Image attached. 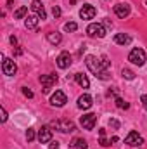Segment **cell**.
<instances>
[{
	"label": "cell",
	"mask_w": 147,
	"mask_h": 149,
	"mask_svg": "<svg viewBox=\"0 0 147 149\" xmlns=\"http://www.w3.org/2000/svg\"><path fill=\"white\" fill-rule=\"evenodd\" d=\"M85 64H87V68L95 74L97 78H101V80H107L109 78L107 68H109L111 63L107 57H102V61H99L95 56H87L85 57Z\"/></svg>",
	"instance_id": "6da1fadb"
},
{
	"label": "cell",
	"mask_w": 147,
	"mask_h": 149,
	"mask_svg": "<svg viewBox=\"0 0 147 149\" xmlns=\"http://www.w3.org/2000/svg\"><path fill=\"white\" fill-rule=\"evenodd\" d=\"M50 127L52 128H55V130H59V132H62V134H68V132H74L76 130V125H74L71 120H54L52 123H50Z\"/></svg>",
	"instance_id": "7a4b0ae2"
},
{
	"label": "cell",
	"mask_w": 147,
	"mask_h": 149,
	"mask_svg": "<svg viewBox=\"0 0 147 149\" xmlns=\"http://www.w3.org/2000/svg\"><path fill=\"white\" fill-rule=\"evenodd\" d=\"M128 61L135 66H144L146 64V50L144 49H133L130 54H128Z\"/></svg>",
	"instance_id": "3957f363"
},
{
	"label": "cell",
	"mask_w": 147,
	"mask_h": 149,
	"mask_svg": "<svg viewBox=\"0 0 147 149\" xmlns=\"http://www.w3.org/2000/svg\"><path fill=\"white\" fill-rule=\"evenodd\" d=\"M40 83L43 85V94H49L50 88L57 83V74H42L40 76Z\"/></svg>",
	"instance_id": "277c9868"
},
{
	"label": "cell",
	"mask_w": 147,
	"mask_h": 149,
	"mask_svg": "<svg viewBox=\"0 0 147 149\" xmlns=\"http://www.w3.org/2000/svg\"><path fill=\"white\" fill-rule=\"evenodd\" d=\"M95 123H97V114H94V113L83 114V116L80 118V125H81L85 130H92V128L95 127Z\"/></svg>",
	"instance_id": "5b68a950"
},
{
	"label": "cell",
	"mask_w": 147,
	"mask_h": 149,
	"mask_svg": "<svg viewBox=\"0 0 147 149\" xmlns=\"http://www.w3.org/2000/svg\"><path fill=\"white\" fill-rule=\"evenodd\" d=\"M66 102H68V97L62 90H55V94L50 95V104L55 106V108H62Z\"/></svg>",
	"instance_id": "8992f818"
},
{
	"label": "cell",
	"mask_w": 147,
	"mask_h": 149,
	"mask_svg": "<svg viewBox=\"0 0 147 149\" xmlns=\"http://www.w3.org/2000/svg\"><path fill=\"white\" fill-rule=\"evenodd\" d=\"M87 33H88L90 37L104 38V37H106V28H104L102 24H99V23H92V24H88V28H87Z\"/></svg>",
	"instance_id": "52a82bcc"
},
{
	"label": "cell",
	"mask_w": 147,
	"mask_h": 149,
	"mask_svg": "<svg viewBox=\"0 0 147 149\" xmlns=\"http://www.w3.org/2000/svg\"><path fill=\"white\" fill-rule=\"evenodd\" d=\"M95 14H97V9H95L94 5H90V3H85V5L80 9V17H81V19H94Z\"/></svg>",
	"instance_id": "ba28073f"
},
{
	"label": "cell",
	"mask_w": 147,
	"mask_h": 149,
	"mask_svg": "<svg viewBox=\"0 0 147 149\" xmlns=\"http://www.w3.org/2000/svg\"><path fill=\"white\" fill-rule=\"evenodd\" d=\"M125 144L137 148V146H142V144H144V139H142V137H140L137 132H130V134L125 137Z\"/></svg>",
	"instance_id": "9c48e42d"
},
{
	"label": "cell",
	"mask_w": 147,
	"mask_h": 149,
	"mask_svg": "<svg viewBox=\"0 0 147 149\" xmlns=\"http://www.w3.org/2000/svg\"><path fill=\"white\" fill-rule=\"evenodd\" d=\"M2 70H3V74H7V76H12V74H16V71H17V66H16V63H14L12 59H7V57H3Z\"/></svg>",
	"instance_id": "30bf717a"
},
{
	"label": "cell",
	"mask_w": 147,
	"mask_h": 149,
	"mask_svg": "<svg viewBox=\"0 0 147 149\" xmlns=\"http://www.w3.org/2000/svg\"><path fill=\"white\" fill-rule=\"evenodd\" d=\"M114 14L118 17H121V19L128 17L130 16V5L128 3H118V5H114Z\"/></svg>",
	"instance_id": "8fae6325"
},
{
	"label": "cell",
	"mask_w": 147,
	"mask_h": 149,
	"mask_svg": "<svg viewBox=\"0 0 147 149\" xmlns=\"http://www.w3.org/2000/svg\"><path fill=\"white\" fill-rule=\"evenodd\" d=\"M69 64H71V56H69V52H61L59 57H57V66H59L61 70H66V68H69Z\"/></svg>",
	"instance_id": "7c38bea8"
},
{
	"label": "cell",
	"mask_w": 147,
	"mask_h": 149,
	"mask_svg": "<svg viewBox=\"0 0 147 149\" xmlns=\"http://www.w3.org/2000/svg\"><path fill=\"white\" fill-rule=\"evenodd\" d=\"M38 141H40L42 144H47V142L52 141V132H50L49 127H42V128L38 130Z\"/></svg>",
	"instance_id": "4fadbf2b"
},
{
	"label": "cell",
	"mask_w": 147,
	"mask_h": 149,
	"mask_svg": "<svg viewBox=\"0 0 147 149\" xmlns=\"http://www.w3.org/2000/svg\"><path fill=\"white\" fill-rule=\"evenodd\" d=\"M31 9H33V12L37 14L40 19H47V12H45L43 3H42L40 0H33V2H31Z\"/></svg>",
	"instance_id": "5bb4252c"
},
{
	"label": "cell",
	"mask_w": 147,
	"mask_h": 149,
	"mask_svg": "<svg viewBox=\"0 0 147 149\" xmlns=\"http://www.w3.org/2000/svg\"><path fill=\"white\" fill-rule=\"evenodd\" d=\"M92 97L88 95V94H83V95H80L78 97V108L80 109H90L92 108Z\"/></svg>",
	"instance_id": "9a60e30c"
},
{
	"label": "cell",
	"mask_w": 147,
	"mask_h": 149,
	"mask_svg": "<svg viewBox=\"0 0 147 149\" xmlns=\"http://www.w3.org/2000/svg\"><path fill=\"white\" fill-rule=\"evenodd\" d=\"M114 43H118V45H128V43H132V37L126 35V33H116L114 35Z\"/></svg>",
	"instance_id": "2e32d148"
},
{
	"label": "cell",
	"mask_w": 147,
	"mask_h": 149,
	"mask_svg": "<svg viewBox=\"0 0 147 149\" xmlns=\"http://www.w3.org/2000/svg\"><path fill=\"white\" fill-rule=\"evenodd\" d=\"M69 148H71V149H87V148H88V144H87V141H85V139L76 137V139H73V141L69 142Z\"/></svg>",
	"instance_id": "e0dca14e"
},
{
	"label": "cell",
	"mask_w": 147,
	"mask_h": 149,
	"mask_svg": "<svg viewBox=\"0 0 147 149\" xmlns=\"http://www.w3.org/2000/svg\"><path fill=\"white\" fill-rule=\"evenodd\" d=\"M47 40H49V43H52V45H59V43L62 42V37H61V33H57V31H50V33H47Z\"/></svg>",
	"instance_id": "ac0fdd59"
},
{
	"label": "cell",
	"mask_w": 147,
	"mask_h": 149,
	"mask_svg": "<svg viewBox=\"0 0 147 149\" xmlns=\"http://www.w3.org/2000/svg\"><path fill=\"white\" fill-rule=\"evenodd\" d=\"M74 80H76V81H78V85H80V87H83V88H88V87H90V81H88L87 74L76 73V74H74Z\"/></svg>",
	"instance_id": "d6986e66"
},
{
	"label": "cell",
	"mask_w": 147,
	"mask_h": 149,
	"mask_svg": "<svg viewBox=\"0 0 147 149\" xmlns=\"http://www.w3.org/2000/svg\"><path fill=\"white\" fill-rule=\"evenodd\" d=\"M38 21H40V17H38L37 14H33V16H28V17H26V23H24V24H26L28 30H35L38 26Z\"/></svg>",
	"instance_id": "ffe728a7"
},
{
	"label": "cell",
	"mask_w": 147,
	"mask_h": 149,
	"mask_svg": "<svg viewBox=\"0 0 147 149\" xmlns=\"http://www.w3.org/2000/svg\"><path fill=\"white\" fill-rule=\"evenodd\" d=\"M26 14H28V7H26V5H23V7H19V9L14 12V17H16V19H23Z\"/></svg>",
	"instance_id": "44dd1931"
},
{
	"label": "cell",
	"mask_w": 147,
	"mask_h": 149,
	"mask_svg": "<svg viewBox=\"0 0 147 149\" xmlns=\"http://www.w3.org/2000/svg\"><path fill=\"white\" fill-rule=\"evenodd\" d=\"M116 106H118L119 109H128V108H130V104H128V102H125L121 97H116Z\"/></svg>",
	"instance_id": "7402d4cb"
},
{
	"label": "cell",
	"mask_w": 147,
	"mask_h": 149,
	"mask_svg": "<svg viewBox=\"0 0 147 149\" xmlns=\"http://www.w3.org/2000/svg\"><path fill=\"white\" fill-rule=\"evenodd\" d=\"M121 74H123V78H126V80H133V78H135V73L130 71V70H126V68L121 70Z\"/></svg>",
	"instance_id": "603a6c76"
},
{
	"label": "cell",
	"mask_w": 147,
	"mask_h": 149,
	"mask_svg": "<svg viewBox=\"0 0 147 149\" xmlns=\"http://www.w3.org/2000/svg\"><path fill=\"white\" fill-rule=\"evenodd\" d=\"M64 30H66V31H76V30H78V24L73 23V21H69V23L64 24Z\"/></svg>",
	"instance_id": "cb8c5ba5"
},
{
	"label": "cell",
	"mask_w": 147,
	"mask_h": 149,
	"mask_svg": "<svg viewBox=\"0 0 147 149\" xmlns=\"http://www.w3.org/2000/svg\"><path fill=\"white\" fill-rule=\"evenodd\" d=\"M33 139H35V128H28V132H26V141L31 142Z\"/></svg>",
	"instance_id": "d4e9b609"
},
{
	"label": "cell",
	"mask_w": 147,
	"mask_h": 149,
	"mask_svg": "<svg viewBox=\"0 0 147 149\" xmlns=\"http://www.w3.org/2000/svg\"><path fill=\"white\" fill-rule=\"evenodd\" d=\"M109 127H111V128H114V130H118V128H119V121H118V120H114V118H111V120H109Z\"/></svg>",
	"instance_id": "484cf974"
},
{
	"label": "cell",
	"mask_w": 147,
	"mask_h": 149,
	"mask_svg": "<svg viewBox=\"0 0 147 149\" xmlns=\"http://www.w3.org/2000/svg\"><path fill=\"white\" fill-rule=\"evenodd\" d=\"M101 146H104V148L111 146V141H107V139H106V135H104V137H101Z\"/></svg>",
	"instance_id": "4316f807"
},
{
	"label": "cell",
	"mask_w": 147,
	"mask_h": 149,
	"mask_svg": "<svg viewBox=\"0 0 147 149\" xmlns=\"http://www.w3.org/2000/svg\"><path fill=\"white\" fill-rule=\"evenodd\" d=\"M52 14H54V17H59V16H61V9H59L57 5H54V9H52Z\"/></svg>",
	"instance_id": "83f0119b"
},
{
	"label": "cell",
	"mask_w": 147,
	"mask_h": 149,
	"mask_svg": "<svg viewBox=\"0 0 147 149\" xmlns=\"http://www.w3.org/2000/svg\"><path fill=\"white\" fill-rule=\"evenodd\" d=\"M23 94H24V95H26V97H30V99H31V97H33V92H31V90H30V88H26V87H24V88H23Z\"/></svg>",
	"instance_id": "f1b7e54d"
},
{
	"label": "cell",
	"mask_w": 147,
	"mask_h": 149,
	"mask_svg": "<svg viewBox=\"0 0 147 149\" xmlns=\"http://www.w3.org/2000/svg\"><path fill=\"white\" fill-rule=\"evenodd\" d=\"M49 149H59V142H57V141H50V146H49Z\"/></svg>",
	"instance_id": "f546056e"
},
{
	"label": "cell",
	"mask_w": 147,
	"mask_h": 149,
	"mask_svg": "<svg viewBox=\"0 0 147 149\" xmlns=\"http://www.w3.org/2000/svg\"><path fill=\"white\" fill-rule=\"evenodd\" d=\"M0 120H2V123L7 121V111H5V108H2V118H0Z\"/></svg>",
	"instance_id": "4dcf8cb0"
},
{
	"label": "cell",
	"mask_w": 147,
	"mask_h": 149,
	"mask_svg": "<svg viewBox=\"0 0 147 149\" xmlns=\"http://www.w3.org/2000/svg\"><path fill=\"white\" fill-rule=\"evenodd\" d=\"M140 101H142V106H144V109H147V94H144V95H142V99H140Z\"/></svg>",
	"instance_id": "1f68e13d"
},
{
	"label": "cell",
	"mask_w": 147,
	"mask_h": 149,
	"mask_svg": "<svg viewBox=\"0 0 147 149\" xmlns=\"http://www.w3.org/2000/svg\"><path fill=\"white\" fill-rule=\"evenodd\" d=\"M106 135V130L104 128H99V137H104Z\"/></svg>",
	"instance_id": "d6a6232c"
},
{
	"label": "cell",
	"mask_w": 147,
	"mask_h": 149,
	"mask_svg": "<svg viewBox=\"0 0 147 149\" xmlns=\"http://www.w3.org/2000/svg\"><path fill=\"white\" fill-rule=\"evenodd\" d=\"M10 43H12V45H16V43H17V38H16V37H10Z\"/></svg>",
	"instance_id": "836d02e7"
},
{
	"label": "cell",
	"mask_w": 147,
	"mask_h": 149,
	"mask_svg": "<svg viewBox=\"0 0 147 149\" xmlns=\"http://www.w3.org/2000/svg\"><path fill=\"white\" fill-rule=\"evenodd\" d=\"M146 3H147V0H146Z\"/></svg>",
	"instance_id": "e575fe53"
}]
</instances>
